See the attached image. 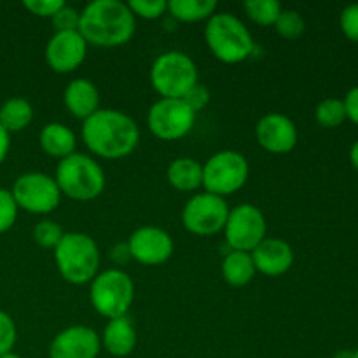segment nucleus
I'll return each instance as SVG.
<instances>
[{
    "label": "nucleus",
    "instance_id": "nucleus-17",
    "mask_svg": "<svg viewBox=\"0 0 358 358\" xmlns=\"http://www.w3.org/2000/svg\"><path fill=\"white\" fill-rule=\"evenodd\" d=\"M255 271L266 276H282L292 268L294 250L282 238H264L250 252Z\"/></svg>",
    "mask_w": 358,
    "mask_h": 358
},
{
    "label": "nucleus",
    "instance_id": "nucleus-29",
    "mask_svg": "<svg viewBox=\"0 0 358 358\" xmlns=\"http://www.w3.org/2000/svg\"><path fill=\"white\" fill-rule=\"evenodd\" d=\"M128 7L135 17L157 20L168 10V2H164V0H131Z\"/></svg>",
    "mask_w": 358,
    "mask_h": 358
},
{
    "label": "nucleus",
    "instance_id": "nucleus-10",
    "mask_svg": "<svg viewBox=\"0 0 358 358\" xmlns=\"http://www.w3.org/2000/svg\"><path fill=\"white\" fill-rule=\"evenodd\" d=\"M229 210L226 199L205 191L192 196L185 203L182 210V224L196 236H212L224 229Z\"/></svg>",
    "mask_w": 358,
    "mask_h": 358
},
{
    "label": "nucleus",
    "instance_id": "nucleus-18",
    "mask_svg": "<svg viewBox=\"0 0 358 358\" xmlns=\"http://www.w3.org/2000/svg\"><path fill=\"white\" fill-rule=\"evenodd\" d=\"M63 101L73 117L86 121L100 107V94H98L96 86L90 79L80 77V79H73L66 86Z\"/></svg>",
    "mask_w": 358,
    "mask_h": 358
},
{
    "label": "nucleus",
    "instance_id": "nucleus-38",
    "mask_svg": "<svg viewBox=\"0 0 358 358\" xmlns=\"http://www.w3.org/2000/svg\"><path fill=\"white\" fill-rule=\"evenodd\" d=\"M350 161H352L353 166H355L358 170V140L355 143H353L352 150H350Z\"/></svg>",
    "mask_w": 358,
    "mask_h": 358
},
{
    "label": "nucleus",
    "instance_id": "nucleus-24",
    "mask_svg": "<svg viewBox=\"0 0 358 358\" xmlns=\"http://www.w3.org/2000/svg\"><path fill=\"white\" fill-rule=\"evenodd\" d=\"M168 10L171 16L184 23H198L208 21L215 14V0H171L168 2Z\"/></svg>",
    "mask_w": 358,
    "mask_h": 358
},
{
    "label": "nucleus",
    "instance_id": "nucleus-8",
    "mask_svg": "<svg viewBox=\"0 0 358 358\" xmlns=\"http://www.w3.org/2000/svg\"><path fill=\"white\" fill-rule=\"evenodd\" d=\"M250 166L238 150H219L203 164V187L224 198L240 191L248 180Z\"/></svg>",
    "mask_w": 358,
    "mask_h": 358
},
{
    "label": "nucleus",
    "instance_id": "nucleus-30",
    "mask_svg": "<svg viewBox=\"0 0 358 358\" xmlns=\"http://www.w3.org/2000/svg\"><path fill=\"white\" fill-rule=\"evenodd\" d=\"M17 219V205L13 192L0 189V234L7 233Z\"/></svg>",
    "mask_w": 358,
    "mask_h": 358
},
{
    "label": "nucleus",
    "instance_id": "nucleus-35",
    "mask_svg": "<svg viewBox=\"0 0 358 358\" xmlns=\"http://www.w3.org/2000/svg\"><path fill=\"white\" fill-rule=\"evenodd\" d=\"M182 100H184V103L187 105V107L191 108V110L194 112V114H198L199 110H203V108H205L206 105H208L210 91L206 90V87L203 86V84L198 83L194 87H191V90H189L187 93H185V96L182 98Z\"/></svg>",
    "mask_w": 358,
    "mask_h": 358
},
{
    "label": "nucleus",
    "instance_id": "nucleus-15",
    "mask_svg": "<svg viewBox=\"0 0 358 358\" xmlns=\"http://www.w3.org/2000/svg\"><path fill=\"white\" fill-rule=\"evenodd\" d=\"M297 128L290 117L280 112L262 115L255 126V138L259 145L271 154H287L296 147Z\"/></svg>",
    "mask_w": 358,
    "mask_h": 358
},
{
    "label": "nucleus",
    "instance_id": "nucleus-28",
    "mask_svg": "<svg viewBox=\"0 0 358 358\" xmlns=\"http://www.w3.org/2000/svg\"><path fill=\"white\" fill-rule=\"evenodd\" d=\"M63 229L55 220H41L34 227V240L42 248H56V245L62 241Z\"/></svg>",
    "mask_w": 358,
    "mask_h": 358
},
{
    "label": "nucleus",
    "instance_id": "nucleus-5",
    "mask_svg": "<svg viewBox=\"0 0 358 358\" xmlns=\"http://www.w3.org/2000/svg\"><path fill=\"white\" fill-rule=\"evenodd\" d=\"M55 180L66 198L73 201H91L103 192L105 171L91 156L73 152L59 161Z\"/></svg>",
    "mask_w": 358,
    "mask_h": 358
},
{
    "label": "nucleus",
    "instance_id": "nucleus-6",
    "mask_svg": "<svg viewBox=\"0 0 358 358\" xmlns=\"http://www.w3.org/2000/svg\"><path fill=\"white\" fill-rule=\"evenodd\" d=\"M198 66L185 52L166 51L157 56L150 69V83L161 98L182 100L198 84Z\"/></svg>",
    "mask_w": 358,
    "mask_h": 358
},
{
    "label": "nucleus",
    "instance_id": "nucleus-19",
    "mask_svg": "<svg viewBox=\"0 0 358 358\" xmlns=\"http://www.w3.org/2000/svg\"><path fill=\"white\" fill-rule=\"evenodd\" d=\"M100 341L112 357H128L136 346V331L128 317L114 318L105 325Z\"/></svg>",
    "mask_w": 358,
    "mask_h": 358
},
{
    "label": "nucleus",
    "instance_id": "nucleus-4",
    "mask_svg": "<svg viewBox=\"0 0 358 358\" xmlns=\"http://www.w3.org/2000/svg\"><path fill=\"white\" fill-rule=\"evenodd\" d=\"M55 261L65 282L84 285L93 282L100 268V250L84 233H65L55 248Z\"/></svg>",
    "mask_w": 358,
    "mask_h": 358
},
{
    "label": "nucleus",
    "instance_id": "nucleus-16",
    "mask_svg": "<svg viewBox=\"0 0 358 358\" xmlns=\"http://www.w3.org/2000/svg\"><path fill=\"white\" fill-rule=\"evenodd\" d=\"M100 336L86 325H72L59 332L49 346V358H96Z\"/></svg>",
    "mask_w": 358,
    "mask_h": 358
},
{
    "label": "nucleus",
    "instance_id": "nucleus-22",
    "mask_svg": "<svg viewBox=\"0 0 358 358\" xmlns=\"http://www.w3.org/2000/svg\"><path fill=\"white\" fill-rule=\"evenodd\" d=\"M222 276L231 287H245L254 280L255 266L248 252L231 250L222 261Z\"/></svg>",
    "mask_w": 358,
    "mask_h": 358
},
{
    "label": "nucleus",
    "instance_id": "nucleus-41",
    "mask_svg": "<svg viewBox=\"0 0 358 358\" xmlns=\"http://www.w3.org/2000/svg\"><path fill=\"white\" fill-rule=\"evenodd\" d=\"M353 355H355V358H358V348L355 350V352H353Z\"/></svg>",
    "mask_w": 358,
    "mask_h": 358
},
{
    "label": "nucleus",
    "instance_id": "nucleus-11",
    "mask_svg": "<svg viewBox=\"0 0 358 358\" xmlns=\"http://www.w3.org/2000/svg\"><path fill=\"white\" fill-rule=\"evenodd\" d=\"M196 121V114L184 103V100L161 98L147 114V126L156 138L175 142L187 135Z\"/></svg>",
    "mask_w": 358,
    "mask_h": 358
},
{
    "label": "nucleus",
    "instance_id": "nucleus-3",
    "mask_svg": "<svg viewBox=\"0 0 358 358\" xmlns=\"http://www.w3.org/2000/svg\"><path fill=\"white\" fill-rule=\"evenodd\" d=\"M205 41L212 55L227 65L245 62L255 48L243 21L229 13H217L206 21Z\"/></svg>",
    "mask_w": 358,
    "mask_h": 358
},
{
    "label": "nucleus",
    "instance_id": "nucleus-21",
    "mask_svg": "<svg viewBox=\"0 0 358 358\" xmlns=\"http://www.w3.org/2000/svg\"><path fill=\"white\" fill-rule=\"evenodd\" d=\"M166 177L171 187L177 191H196L203 185V164L192 157H177L168 166Z\"/></svg>",
    "mask_w": 358,
    "mask_h": 358
},
{
    "label": "nucleus",
    "instance_id": "nucleus-20",
    "mask_svg": "<svg viewBox=\"0 0 358 358\" xmlns=\"http://www.w3.org/2000/svg\"><path fill=\"white\" fill-rule=\"evenodd\" d=\"M42 150L48 156L58 157L59 161L72 156L76 152L77 138L70 128H66L62 122H49L42 128L41 136H38Z\"/></svg>",
    "mask_w": 358,
    "mask_h": 358
},
{
    "label": "nucleus",
    "instance_id": "nucleus-12",
    "mask_svg": "<svg viewBox=\"0 0 358 358\" xmlns=\"http://www.w3.org/2000/svg\"><path fill=\"white\" fill-rule=\"evenodd\" d=\"M266 219L261 210L254 205H238L229 210L227 222L224 226L226 241L231 250L248 252L250 254L266 238Z\"/></svg>",
    "mask_w": 358,
    "mask_h": 358
},
{
    "label": "nucleus",
    "instance_id": "nucleus-39",
    "mask_svg": "<svg viewBox=\"0 0 358 358\" xmlns=\"http://www.w3.org/2000/svg\"><path fill=\"white\" fill-rule=\"evenodd\" d=\"M334 358H355V355H353V352H350V350H341V352L336 353Z\"/></svg>",
    "mask_w": 358,
    "mask_h": 358
},
{
    "label": "nucleus",
    "instance_id": "nucleus-26",
    "mask_svg": "<svg viewBox=\"0 0 358 358\" xmlns=\"http://www.w3.org/2000/svg\"><path fill=\"white\" fill-rule=\"evenodd\" d=\"M315 119L324 128H338L346 119L345 103L338 98H325L315 108Z\"/></svg>",
    "mask_w": 358,
    "mask_h": 358
},
{
    "label": "nucleus",
    "instance_id": "nucleus-2",
    "mask_svg": "<svg viewBox=\"0 0 358 358\" xmlns=\"http://www.w3.org/2000/svg\"><path fill=\"white\" fill-rule=\"evenodd\" d=\"M136 17L128 3L119 0H94L80 13L79 34L96 48H119L131 41Z\"/></svg>",
    "mask_w": 358,
    "mask_h": 358
},
{
    "label": "nucleus",
    "instance_id": "nucleus-1",
    "mask_svg": "<svg viewBox=\"0 0 358 358\" xmlns=\"http://www.w3.org/2000/svg\"><path fill=\"white\" fill-rule=\"evenodd\" d=\"M87 149L103 159H122L136 149L140 129L128 114L115 108H98L83 124Z\"/></svg>",
    "mask_w": 358,
    "mask_h": 358
},
{
    "label": "nucleus",
    "instance_id": "nucleus-23",
    "mask_svg": "<svg viewBox=\"0 0 358 358\" xmlns=\"http://www.w3.org/2000/svg\"><path fill=\"white\" fill-rule=\"evenodd\" d=\"M34 119V108L30 101L21 96L9 98L0 107V124L9 133L23 131Z\"/></svg>",
    "mask_w": 358,
    "mask_h": 358
},
{
    "label": "nucleus",
    "instance_id": "nucleus-34",
    "mask_svg": "<svg viewBox=\"0 0 358 358\" xmlns=\"http://www.w3.org/2000/svg\"><path fill=\"white\" fill-rule=\"evenodd\" d=\"M339 24L341 30L350 41L358 42V3H352V6L345 7L339 17Z\"/></svg>",
    "mask_w": 358,
    "mask_h": 358
},
{
    "label": "nucleus",
    "instance_id": "nucleus-27",
    "mask_svg": "<svg viewBox=\"0 0 358 358\" xmlns=\"http://www.w3.org/2000/svg\"><path fill=\"white\" fill-rule=\"evenodd\" d=\"M275 30L282 35L283 38H299L306 30V23H304L303 16L294 9H283L282 14L278 16L275 23Z\"/></svg>",
    "mask_w": 358,
    "mask_h": 358
},
{
    "label": "nucleus",
    "instance_id": "nucleus-31",
    "mask_svg": "<svg viewBox=\"0 0 358 358\" xmlns=\"http://www.w3.org/2000/svg\"><path fill=\"white\" fill-rule=\"evenodd\" d=\"M16 324H14V320L10 318V315H7L6 311L0 310V357L13 352L14 345H16Z\"/></svg>",
    "mask_w": 358,
    "mask_h": 358
},
{
    "label": "nucleus",
    "instance_id": "nucleus-13",
    "mask_svg": "<svg viewBox=\"0 0 358 358\" xmlns=\"http://www.w3.org/2000/svg\"><path fill=\"white\" fill-rule=\"evenodd\" d=\"M173 248L170 234L156 226L138 227L128 240L129 255L143 266L164 264L173 254Z\"/></svg>",
    "mask_w": 358,
    "mask_h": 358
},
{
    "label": "nucleus",
    "instance_id": "nucleus-32",
    "mask_svg": "<svg viewBox=\"0 0 358 358\" xmlns=\"http://www.w3.org/2000/svg\"><path fill=\"white\" fill-rule=\"evenodd\" d=\"M51 20L56 31H79L80 13L73 9V7L66 6V3L51 17Z\"/></svg>",
    "mask_w": 358,
    "mask_h": 358
},
{
    "label": "nucleus",
    "instance_id": "nucleus-14",
    "mask_svg": "<svg viewBox=\"0 0 358 358\" xmlns=\"http://www.w3.org/2000/svg\"><path fill=\"white\" fill-rule=\"evenodd\" d=\"M87 55V42L79 31H56L45 45V63L58 73L79 69Z\"/></svg>",
    "mask_w": 358,
    "mask_h": 358
},
{
    "label": "nucleus",
    "instance_id": "nucleus-37",
    "mask_svg": "<svg viewBox=\"0 0 358 358\" xmlns=\"http://www.w3.org/2000/svg\"><path fill=\"white\" fill-rule=\"evenodd\" d=\"M10 149V133L0 124V164L6 161L7 154H9Z\"/></svg>",
    "mask_w": 358,
    "mask_h": 358
},
{
    "label": "nucleus",
    "instance_id": "nucleus-25",
    "mask_svg": "<svg viewBox=\"0 0 358 358\" xmlns=\"http://www.w3.org/2000/svg\"><path fill=\"white\" fill-rule=\"evenodd\" d=\"M247 16L261 27H275L276 20L282 14V3L276 0H248L243 3Z\"/></svg>",
    "mask_w": 358,
    "mask_h": 358
},
{
    "label": "nucleus",
    "instance_id": "nucleus-36",
    "mask_svg": "<svg viewBox=\"0 0 358 358\" xmlns=\"http://www.w3.org/2000/svg\"><path fill=\"white\" fill-rule=\"evenodd\" d=\"M346 108V117L352 119L355 124H358V86L348 91L346 98L343 100Z\"/></svg>",
    "mask_w": 358,
    "mask_h": 358
},
{
    "label": "nucleus",
    "instance_id": "nucleus-7",
    "mask_svg": "<svg viewBox=\"0 0 358 358\" xmlns=\"http://www.w3.org/2000/svg\"><path fill=\"white\" fill-rule=\"evenodd\" d=\"M135 299V285L122 269H107L91 282L90 301L94 311L107 320L126 317Z\"/></svg>",
    "mask_w": 358,
    "mask_h": 358
},
{
    "label": "nucleus",
    "instance_id": "nucleus-40",
    "mask_svg": "<svg viewBox=\"0 0 358 358\" xmlns=\"http://www.w3.org/2000/svg\"><path fill=\"white\" fill-rule=\"evenodd\" d=\"M0 358H21V357H20V355H16V353L10 352V353H7V355H2Z\"/></svg>",
    "mask_w": 358,
    "mask_h": 358
},
{
    "label": "nucleus",
    "instance_id": "nucleus-33",
    "mask_svg": "<svg viewBox=\"0 0 358 358\" xmlns=\"http://www.w3.org/2000/svg\"><path fill=\"white\" fill-rule=\"evenodd\" d=\"M23 6L24 9H28L35 16L52 17L65 6V2L63 0H24Z\"/></svg>",
    "mask_w": 358,
    "mask_h": 358
},
{
    "label": "nucleus",
    "instance_id": "nucleus-9",
    "mask_svg": "<svg viewBox=\"0 0 358 358\" xmlns=\"http://www.w3.org/2000/svg\"><path fill=\"white\" fill-rule=\"evenodd\" d=\"M10 192H13L17 208L27 210L28 213H37V215L55 212L62 199V191L55 178L45 173H38V171L20 175Z\"/></svg>",
    "mask_w": 358,
    "mask_h": 358
}]
</instances>
